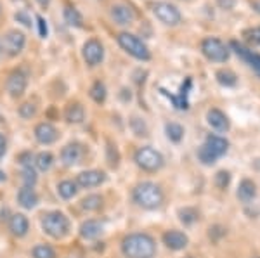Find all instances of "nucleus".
I'll list each match as a JSON object with an SVG mask.
<instances>
[{"mask_svg": "<svg viewBox=\"0 0 260 258\" xmlns=\"http://www.w3.org/2000/svg\"><path fill=\"white\" fill-rule=\"evenodd\" d=\"M26 87H28V73L24 69L18 68L9 73V77L6 80V89L11 97L14 99L21 97V95L26 92Z\"/></svg>", "mask_w": 260, "mask_h": 258, "instance_id": "f8f14e48", "label": "nucleus"}, {"mask_svg": "<svg viewBox=\"0 0 260 258\" xmlns=\"http://www.w3.org/2000/svg\"><path fill=\"white\" fill-rule=\"evenodd\" d=\"M82 57H83V61L87 62V66H90V68H95V66L103 64V61H104L103 42L99 39H95V36L87 40L82 47Z\"/></svg>", "mask_w": 260, "mask_h": 258, "instance_id": "1a4fd4ad", "label": "nucleus"}, {"mask_svg": "<svg viewBox=\"0 0 260 258\" xmlns=\"http://www.w3.org/2000/svg\"><path fill=\"white\" fill-rule=\"evenodd\" d=\"M77 182L73 180H62L59 186H57V193L62 199H70L77 194Z\"/></svg>", "mask_w": 260, "mask_h": 258, "instance_id": "c85d7f7f", "label": "nucleus"}, {"mask_svg": "<svg viewBox=\"0 0 260 258\" xmlns=\"http://www.w3.org/2000/svg\"><path fill=\"white\" fill-rule=\"evenodd\" d=\"M217 4H219L220 9H224V11H231L234 6H236V0H217Z\"/></svg>", "mask_w": 260, "mask_h": 258, "instance_id": "ea45409f", "label": "nucleus"}, {"mask_svg": "<svg viewBox=\"0 0 260 258\" xmlns=\"http://www.w3.org/2000/svg\"><path fill=\"white\" fill-rule=\"evenodd\" d=\"M82 158H83V148L80 144H68L61 151V160L66 166L80 163Z\"/></svg>", "mask_w": 260, "mask_h": 258, "instance_id": "6ab92c4d", "label": "nucleus"}, {"mask_svg": "<svg viewBox=\"0 0 260 258\" xmlns=\"http://www.w3.org/2000/svg\"><path fill=\"white\" fill-rule=\"evenodd\" d=\"M89 94H90V97H92V101L94 102H98V104H103L104 101H106V97H108V90H106V85H104L103 82H94L92 83V87H90V90H89Z\"/></svg>", "mask_w": 260, "mask_h": 258, "instance_id": "a878e982", "label": "nucleus"}, {"mask_svg": "<svg viewBox=\"0 0 260 258\" xmlns=\"http://www.w3.org/2000/svg\"><path fill=\"white\" fill-rule=\"evenodd\" d=\"M33 258H56V251L49 244H39L33 248Z\"/></svg>", "mask_w": 260, "mask_h": 258, "instance_id": "2f4dec72", "label": "nucleus"}, {"mask_svg": "<svg viewBox=\"0 0 260 258\" xmlns=\"http://www.w3.org/2000/svg\"><path fill=\"white\" fill-rule=\"evenodd\" d=\"M24 45H26V35H24L21 30H18V28L9 30L2 39L4 52H6L9 57L19 56V54L24 51Z\"/></svg>", "mask_w": 260, "mask_h": 258, "instance_id": "9d476101", "label": "nucleus"}, {"mask_svg": "<svg viewBox=\"0 0 260 258\" xmlns=\"http://www.w3.org/2000/svg\"><path fill=\"white\" fill-rule=\"evenodd\" d=\"M103 232V224L99 220H87L80 227V236L83 239H95Z\"/></svg>", "mask_w": 260, "mask_h": 258, "instance_id": "b1692460", "label": "nucleus"}, {"mask_svg": "<svg viewBox=\"0 0 260 258\" xmlns=\"http://www.w3.org/2000/svg\"><path fill=\"white\" fill-rule=\"evenodd\" d=\"M165 132H167V137H169L172 142H180V140H182V137H184L182 125L174 123V122L165 125Z\"/></svg>", "mask_w": 260, "mask_h": 258, "instance_id": "cd10ccee", "label": "nucleus"}, {"mask_svg": "<svg viewBox=\"0 0 260 258\" xmlns=\"http://www.w3.org/2000/svg\"><path fill=\"white\" fill-rule=\"evenodd\" d=\"M110 18L118 26H130V24L136 23L137 14L127 4H115L110 9Z\"/></svg>", "mask_w": 260, "mask_h": 258, "instance_id": "ddd939ff", "label": "nucleus"}, {"mask_svg": "<svg viewBox=\"0 0 260 258\" xmlns=\"http://www.w3.org/2000/svg\"><path fill=\"white\" fill-rule=\"evenodd\" d=\"M28 227H30V224H28V218L24 217L23 213H16V215H12V217H11L9 229H11V232L14 236H18V238L26 236Z\"/></svg>", "mask_w": 260, "mask_h": 258, "instance_id": "4be33fe9", "label": "nucleus"}, {"mask_svg": "<svg viewBox=\"0 0 260 258\" xmlns=\"http://www.w3.org/2000/svg\"><path fill=\"white\" fill-rule=\"evenodd\" d=\"M207 122L213 128V130H217V132H228L229 128H231V122H229L228 115L222 113V111L217 109V107H212V109H208Z\"/></svg>", "mask_w": 260, "mask_h": 258, "instance_id": "dca6fc26", "label": "nucleus"}, {"mask_svg": "<svg viewBox=\"0 0 260 258\" xmlns=\"http://www.w3.org/2000/svg\"><path fill=\"white\" fill-rule=\"evenodd\" d=\"M42 229L54 239H62L70 232V220L61 211H50L42 217Z\"/></svg>", "mask_w": 260, "mask_h": 258, "instance_id": "39448f33", "label": "nucleus"}, {"mask_svg": "<svg viewBox=\"0 0 260 258\" xmlns=\"http://www.w3.org/2000/svg\"><path fill=\"white\" fill-rule=\"evenodd\" d=\"M163 243L167 244V248L174 249V251H179V249H184L189 243L187 236L180 231H167L163 234Z\"/></svg>", "mask_w": 260, "mask_h": 258, "instance_id": "f3484780", "label": "nucleus"}, {"mask_svg": "<svg viewBox=\"0 0 260 258\" xmlns=\"http://www.w3.org/2000/svg\"><path fill=\"white\" fill-rule=\"evenodd\" d=\"M35 137L40 144L49 145V144H54L57 139H59V132H57V128L54 127L52 123L42 122L35 127Z\"/></svg>", "mask_w": 260, "mask_h": 258, "instance_id": "2eb2a0df", "label": "nucleus"}, {"mask_svg": "<svg viewBox=\"0 0 260 258\" xmlns=\"http://www.w3.org/2000/svg\"><path fill=\"white\" fill-rule=\"evenodd\" d=\"M134 201L146 210H154L163 203V191L154 182H141L134 189Z\"/></svg>", "mask_w": 260, "mask_h": 258, "instance_id": "f03ea898", "label": "nucleus"}, {"mask_svg": "<svg viewBox=\"0 0 260 258\" xmlns=\"http://www.w3.org/2000/svg\"><path fill=\"white\" fill-rule=\"evenodd\" d=\"M14 19L18 21V23L23 24V26H26V28H31V24H33L31 23V16L28 14L26 11H18L14 14Z\"/></svg>", "mask_w": 260, "mask_h": 258, "instance_id": "4c0bfd02", "label": "nucleus"}, {"mask_svg": "<svg viewBox=\"0 0 260 258\" xmlns=\"http://www.w3.org/2000/svg\"><path fill=\"white\" fill-rule=\"evenodd\" d=\"M23 182L26 187H33L37 184V172L31 168V166H24L23 170Z\"/></svg>", "mask_w": 260, "mask_h": 258, "instance_id": "f704fd0d", "label": "nucleus"}, {"mask_svg": "<svg viewBox=\"0 0 260 258\" xmlns=\"http://www.w3.org/2000/svg\"><path fill=\"white\" fill-rule=\"evenodd\" d=\"M64 120L68 123H73V125H78L85 120V109L80 102H70L64 109Z\"/></svg>", "mask_w": 260, "mask_h": 258, "instance_id": "412c9836", "label": "nucleus"}, {"mask_svg": "<svg viewBox=\"0 0 260 258\" xmlns=\"http://www.w3.org/2000/svg\"><path fill=\"white\" fill-rule=\"evenodd\" d=\"M103 206V198L99 194H90V196L82 199V208L87 211H95Z\"/></svg>", "mask_w": 260, "mask_h": 258, "instance_id": "c756f323", "label": "nucleus"}, {"mask_svg": "<svg viewBox=\"0 0 260 258\" xmlns=\"http://www.w3.org/2000/svg\"><path fill=\"white\" fill-rule=\"evenodd\" d=\"M18 201L23 208L31 210V208H35L37 203H39V196H37V193L33 191V187L24 186L23 189H19V193H18Z\"/></svg>", "mask_w": 260, "mask_h": 258, "instance_id": "5701e85b", "label": "nucleus"}, {"mask_svg": "<svg viewBox=\"0 0 260 258\" xmlns=\"http://www.w3.org/2000/svg\"><path fill=\"white\" fill-rule=\"evenodd\" d=\"M0 14H2V6H0Z\"/></svg>", "mask_w": 260, "mask_h": 258, "instance_id": "de8ad7c7", "label": "nucleus"}, {"mask_svg": "<svg viewBox=\"0 0 260 258\" xmlns=\"http://www.w3.org/2000/svg\"><path fill=\"white\" fill-rule=\"evenodd\" d=\"M37 28H39V35L40 39H47L49 36V24L47 21H45L44 16H37Z\"/></svg>", "mask_w": 260, "mask_h": 258, "instance_id": "e433bc0d", "label": "nucleus"}, {"mask_svg": "<svg viewBox=\"0 0 260 258\" xmlns=\"http://www.w3.org/2000/svg\"><path fill=\"white\" fill-rule=\"evenodd\" d=\"M37 2H39V6H40V7H49L50 0H37Z\"/></svg>", "mask_w": 260, "mask_h": 258, "instance_id": "c03bdc74", "label": "nucleus"}, {"mask_svg": "<svg viewBox=\"0 0 260 258\" xmlns=\"http://www.w3.org/2000/svg\"><path fill=\"white\" fill-rule=\"evenodd\" d=\"M229 49L236 54L241 61H245L246 64H248L250 68L255 71V75L260 78V54L258 52L250 51L246 45H243L241 42H238V40H231L229 42Z\"/></svg>", "mask_w": 260, "mask_h": 258, "instance_id": "9b49d317", "label": "nucleus"}, {"mask_svg": "<svg viewBox=\"0 0 260 258\" xmlns=\"http://www.w3.org/2000/svg\"><path fill=\"white\" fill-rule=\"evenodd\" d=\"M246 35H248L250 42H253L255 45H258V47H260V26L253 28V30H250V31H246Z\"/></svg>", "mask_w": 260, "mask_h": 258, "instance_id": "58836bf2", "label": "nucleus"}, {"mask_svg": "<svg viewBox=\"0 0 260 258\" xmlns=\"http://www.w3.org/2000/svg\"><path fill=\"white\" fill-rule=\"evenodd\" d=\"M71 258H78V256H71Z\"/></svg>", "mask_w": 260, "mask_h": 258, "instance_id": "09e8293b", "label": "nucleus"}, {"mask_svg": "<svg viewBox=\"0 0 260 258\" xmlns=\"http://www.w3.org/2000/svg\"><path fill=\"white\" fill-rule=\"evenodd\" d=\"M6 178H7V177H6V173H4L2 170H0V182H6Z\"/></svg>", "mask_w": 260, "mask_h": 258, "instance_id": "a18cd8bd", "label": "nucleus"}, {"mask_svg": "<svg viewBox=\"0 0 260 258\" xmlns=\"http://www.w3.org/2000/svg\"><path fill=\"white\" fill-rule=\"evenodd\" d=\"M153 14L165 26H179L182 23V12L170 2H154Z\"/></svg>", "mask_w": 260, "mask_h": 258, "instance_id": "0eeeda50", "label": "nucleus"}, {"mask_svg": "<svg viewBox=\"0 0 260 258\" xmlns=\"http://www.w3.org/2000/svg\"><path fill=\"white\" fill-rule=\"evenodd\" d=\"M18 113H19L21 118L30 120V118H33V116L37 115V106L33 102H24V104H21V106H19Z\"/></svg>", "mask_w": 260, "mask_h": 258, "instance_id": "72a5a7b5", "label": "nucleus"}, {"mask_svg": "<svg viewBox=\"0 0 260 258\" xmlns=\"http://www.w3.org/2000/svg\"><path fill=\"white\" fill-rule=\"evenodd\" d=\"M229 182H231V175H229V172H225V170H220V172L215 175V184L219 189H225V187L229 186Z\"/></svg>", "mask_w": 260, "mask_h": 258, "instance_id": "c9c22d12", "label": "nucleus"}, {"mask_svg": "<svg viewBox=\"0 0 260 258\" xmlns=\"http://www.w3.org/2000/svg\"><path fill=\"white\" fill-rule=\"evenodd\" d=\"M201 54L212 62H225L231 56L229 45H225L224 42L217 36H207L201 40Z\"/></svg>", "mask_w": 260, "mask_h": 258, "instance_id": "423d86ee", "label": "nucleus"}, {"mask_svg": "<svg viewBox=\"0 0 260 258\" xmlns=\"http://www.w3.org/2000/svg\"><path fill=\"white\" fill-rule=\"evenodd\" d=\"M6 149H7V142H6V137L0 134V158L6 155Z\"/></svg>", "mask_w": 260, "mask_h": 258, "instance_id": "79ce46f5", "label": "nucleus"}, {"mask_svg": "<svg viewBox=\"0 0 260 258\" xmlns=\"http://www.w3.org/2000/svg\"><path fill=\"white\" fill-rule=\"evenodd\" d=\"M251 7H253L255 12H258L260 14V0H251Z\"/></svg>", "mask_w": 260, "mask_h": 258, "instance_id": "37998d69", "label": "nucleus"}, {"mask_svg": "<svg viewBox=\"0 0 260 258\" xmlns=\"http://www.w3.org/2000/svg\"><path fill=\"white\" fill-rule=\"evenodd\" d=\"M229 142L224 137L219 135H208L205 144L198 149V158L203 165H213L219 158L228 153Z\"/></svg>", "mask_w": 260, "mask_h": 258, "instance_id": "20e7f679", "label": "nucleus"}, {"mask_svg": "<svg viewBox=\"0 0 260 258\" xmlns=\"http://www.w3.org/2000/svg\"><path fill=\"white\" fill-rule=\"evenodd\" d=\"M255 196H257V186H255L253 182L250 180V178H245V180H241L240 187H238V198H240L241 201L248 203Z\"/></svg>", "mask_w": 260, "mask_h": 258, "instance_id": "393cba45", "label": "nucleus"}, {"mask_svg": "<svg viewBox=\"0 0 260 258\" xmlns=\"http://www.w3.org/2000/svg\"><path fill=\"white\" fill-rule=\"evenodd\" d=\"M4 56V47H2V39H0V59H2Z\"/></svg>", "mask_w": 260, "mask_h": 258, "instance_id": "49530a36", "label": "nucleus"}, {"mask_svg": "<svg viewBox=\"0 0 260 258\" xmlns=\"http://www.w3.org/2000/svg\"><path fill=\"white\" fill-rule=\"evenodd\" d=\"M31 153H23V155H19V163L23 166H31Z\"/></svg>", "mask_w": 260, "mask_h": 258, "instance_id": "a19ab883", "label": "nucleus"}, {"mask_svg": "<svg viewBox=\"0 0 260 258\" xmlns=\"http://www.w3.org/2000/svg\"><path fill=\"white\" fill-rule=\"evenodd\" d=\"M121 251L127 258H153L156 244L148 234H130L121 241Z\"/></svg>", "mask_w": 260, "mask_h": 258, "instance_id": "f257e3e1", "label": "nucleus"}, {"mask_svg": "<svg viewBox=\"0 0 260 258\" xmlns=\"http://www.w3.org/2000/svg\"><path fill=\"white\" fill-rule=\"evenodd\" d=\"M215 78L222 87H234L238 83L236 73L231 71V69H219V71L215 73Z\"/></svg>", "mask_w": 260, "mask_h": 258, "instance_id": "bb28decb", "label": "nucleus"}, {"mask_svg": "<svg viewBox=\"0 0 260 258\" xmlns=\"http://www.w3.org/2000/svg\"><path fill=\"white\" fill-rule=\"evenodd\" d=\"M179 217H180V222H184L186 226H191L198 220V211L194 208H184V210L179 211Z\"/></svg>", "mask_w": 260, "mask_h": 258, "instance_id": "473e14b6", "label": "nucleus"}, {"mask_svg": "<svg viewBox=\"0 0 260 258\" xmlns=\"http://www.w3.org/2000/svg\"><path fill=\"white\" fill-rule=\"evenodd\" d=\"M116 42H118L120 47L123 49V51L127 52L128 56H132L134 59L142 61V62H146V61L151 59L149 47L139 39V36L134 35V33L121 31V33L116 35Z\"/></svg>", "mask_w": 260, "mask_h": 258, "instance_id": "7ed1b4c3", "label": "nucleus"}, {"mask_svg": "<svg viewBox=\"0 0 260 258\" xmlns=\"http://www.w3.org/2000/svg\"><path fill=\"white\" fill-rule=\"evenodd\" d=\"M62 18L71 28H83V16L73 4H66L64 9H62Z\"/></svg>", "mask_w": 260, "mask_h": 258, "instance_id": "aec40b11", "label": "nucleus"}, {"mask_svg": "<svg viewBox=\"0 0 260 258\" xmlns=\"http://www.w3.org/2000/svg\"><path fill=\"white\" fill-rule=\"evenodd\" d=\"M134 160H136V163L139 165L142 170H146V172H156V170H160L163 163H165L161 153H158L156 149L149 148V145L137 149Z\"/></svg>", "mask_w": 260, "mask_h": 258, "instance_id": "6e6552de", "label": "nucleus"}, {"mask_svg": "<svg viewBox=\"0 0 260 258\" xmlns=\"http://www.w3.org/2000/svg\"><path fill=\"white\" fill-rule=\"evenodd\" d=\"M104 180H106V175H104V172H99V170H87V172L78 173L77 177V184L82 187H98Z\"/></svg>", "mask_w": 260, "mask_h": 258, "instance_id": "a211bd4d", "label": "nucleus"}, {"mask_svg": "<svg viewBox=\"0 0 260 258\" xmlns=\"http://www.w3.org/2000/svg\"><path fill=\"white\" fill-rule=\"evenodd\" d=\"M191 87H192V80H191V77H187L186 82L180 85L179 94L174 95V94L167 92L165 89H160V92L165 95V97H169V101H172L175 109H187V107H189V101H187V97H189Z\"/></svg>", "mask_w": 260, "mask_h": 258, "instance_id": "4468645a", "label": "nucleus"}, {"mask_svg": "<svg viewBox=\"0 0 260 258\" xmlns=\"http://www.w3.org/2000/svg\"><path fill=\"white\" fill-rule=\"evenodd\" d=\"M35 163H37V166H39V170H42V172H47V170H50V166L54 165V156L47 151L40 153V155L37 156Z\"/></svg>", "mask_w": 260, "mask_h": 258, "instance_id": "7c9ffc66", "label": "nucleus"}]
</instances>
